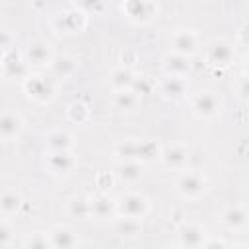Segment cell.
<instances>
[{"label": "cell", "instance_id": "obj_1", "mask_svg": "<svg viewBox=\"0 0 249 249\" xmlns=\"http://www.w3.org/2000/svg\"><path fill=\"white\" fill-rule=\"evenodd\" d=\"M175 187L183 198H198L206 193V177L200 171L187 169L177 177Z\"/></svg>", "mask_w": 249, "mask_h": 249}, {"label": "cell", "instance_id": "obj_2", "mask_svg": "<svg viewBox=\"0 0 249 249\" xmlns=\"http://www.w3.org/2000/svg\"><path fill=\"white\" fill-rule=\"evenodd\" d=\"M191 109L198 119H214L222 109V101L214 91L204 89L191 97Z\"/></svg>", "mask_w": 249, "mask_h": 249}, {"label": "cell", "instance_id": "obj_3", "mask_svg": "<svg viewBox=\"0 0 249 249\" xmlns=\"http://www.w3.org/2000/svg\"><path fill=\"white\" fill-rule=\"evenodd\" d=\"M204 56H206L208 64L218 66V68H226L233 62L235 51H233L231 43H228L226 39H212L204 49Z\"/></svg>", "mask_w": 249, "mask_h": 249}, {"label": "cell", "instance_id": "obj_4", "mask_svg": "<svg viewBox=\"0 0 249 249\" xmlns=\"http://www.w3.org/2000/svg\"><path fill=\"white\" fill-rule=\"evenodd\" d=\"M115 210L121 216H130V218H144V214L148 212V200L146 196L138 195V193H124L117 198L115 202Z\"/></svg>", "mask_w": 249, "mask_h": 249}, {"label": "cell", "instance_id": "obj_5", "mask_svg": "<svg viewBox=\"0 0 249 249\" xmlns=\"http://www.w3.org/2000/svg\"><path fill=\"white\" fill-rule=\"evenodd\" d=\"M123 12L136 23H146L156 16V4L152 0H124Z\"/></svg>", "mask_w": 249, "mask_h": 249}, {"label": "cell", "instance_id": "obj_6", "mask_svg": "<svg viewBox=\"0 0 249 249\" xmlns=\"http://www.w3.org/2000/svg\"><path fill=\"white\" fill-rule=\"evenodd\" d=\"M23 89H25V93H27L31 99L41 101V103H45V101H49V99L53 97V86H51V82H49L45 76H39V74L25 76V80H23Z\"/></svg>", "mask_w": 249, "mask_h": 249}, {"label": "cell", "instance_id": "obj_7", "mask_svg": "<svg viewBox=\"0 0 249 249\" xmlns=\"http://www.w3.org/2000/svg\"><path fill=\"white\" fill-rule=\"evenodd\" d=\"M23 58L27 62V66H35V68H41V66H47L53 62L54 54H53V49L49 43L45 41H35L31 45H27L25 53H23Z\"/></svg>", "mask_w": 249, "mask_h": 249}, {"label": "cell", "instance_id": "obj_8", "mask_svg": "<svg viewBox=\"0 0 249 249\" xmlns=\"http://www.w3.org/2000/svg\"><path fill=\"white\" fill-rule=\"evenodd\" d=\"M169 43H171L173 53H179V54H185V56H191L198 47L196 33L191 31V29H175Z\"/></svg>", "mask_w": 249, "mask_h": 249}, {"label": "cell", "instance_id": "obj_9", "mask_svg": "<svg viewBox=\"0 0 249 249\" xmlns=\"http://www.w3.org/2000/svg\"><path fill=\"white\" fill-rule=\"evenodd\" d=\"M47 167L54 175H68L76 167V158L72 156L70 150H66V152H49Z\"/></svg>", "mask_w": 249, "mask_h": 249}, {"label": "cell", "instance_id": "obj_10", "mask_svg": "<svg viewBox=\"0 0 249 249\" xmlns=\"http://www.w3.org/2000/svg\"><path fill=\"white\" fill-rule=\"evenodd\" d=\"M179 243L185 247H202V241L206 239V231L202 226L193 222H183L177 230Z\"/></svg>", "mask_w": 249, "mask_h": 249}, {"label": "cell", "instance_id": "obj_11", "mask_svg": "<svg viewBox=\"0 0 249 249\" xmlns=\"http://www.w3.org/2000/svg\"><path fill=\"white\" fill-rule=\"evenodd\" d=\"M0 68H2L4 76H8V78H23V76H27V62L16 51L4 53V58L0 62Z\"/></svg>", "mask_w": 249, "mask_h": 249}, {"label": "cell", "instance_id": "obj_12", "mask_svg": "<svg viewBox=\"0 0 249 249\" xmlns=\"http://www.w3.org/2000/svg\"><path fill=\"white\" fill-rule=\"evenodd\" d=\"M54 23L64 33H78L86 27V14L80 10H66L56 18Z\"/></svg>", "mask_w": 249, "mask_h": 249}, {"label": "cell", "instance_id": "obj_13", "mask_svg": "<svg viewBox=\"0 0 249 249\" xmlns=\"http://www.w3.org/2000/svg\"><path fill=\"white\" fill-rule=\"evenodd\" d=\"M47 237H49V245H51V247H56V249H68V247H76V245L80 243L78 235H76L72 230L64 228V226L53 228V230L47 233Z\"/></svg>", "mask_w": 249, "mask_h": 249}, {"label": "cell", "instance_id": "obj_14", "mask_svg": "<svg viewBox=\"0 0 249 249\" xmlns=\"http://www.w3.org/2000/svg\"><path fill=\"white\" fill-rule=\"evenodd\" d=\"M220 222L228 228V230H239L247 224V210L241 204H231L228 208L222 210L220 214Z\"/></svg>", "mask_w": 249, "mask_h": 249}, {"label": "cell", "instance_id": "obj_15", "mask_svg": "<svg viewBox=\"0 0 249 249\" xmlns=\"http://www.w3.org/2000/svg\"><path fill=\"white\" fill-rule=\"evenodd\" d=\"M158 158H161V161H163L165 167L181 169V167L187 165L189 152H187V148H183V146H167V148H163V150L160 152Z\"/></svg>", "mask_w": 249, "mask_h": 249}, {"label": "cell", "instance_id": "obj_16", "mask_svg": "<svg viewBox=\"0 0 249 249\" xmlns=\"http://www.w3.org/2000/svg\"><path fill=\"white\" fill-rule=\"evenodd\" d=\"M45 146L49 152H66V150H72L74 146V138L70 132L58 128V130H51L47 136H45Z\"/></svg>", "mask_w": 249, "mask_h": 249}, {"label": "cell", "instance_id": "obj_17", "mask_svg": "<svg viewBox=\"0 0 249 249\" xmlns=\"http://www.w3.org/2000/svg\"><path fill=\"white\" fill-rule=\"evenodd\" d=\"M89 204H91V218H95V220H107L117 212L115 210V202L105 193L89 196Z\"/></svg>", "mask_w": 249, "mask_h": 249}, {"label": "cell", "instance_id": "obj_18", "mask_svg": "<svg viewBox=\"0 0 249 249\" xmlns=\"http://www.w3.org/2000/svg\"><path fill=\"white\" fill-rule=\"evenodd\" d=\"M191 68L189 56L179 54V53H171L163 58V70L167 76H185Z\"/></svg>", "mask_w": 249, "mask_h": 249}, {"label": "cell", "instance_id": "obj_19", "mask_svg": "<svg viewBox=\"0 0 249 249\" xmlns=\"http://www.w3.org/2000/svg\"><path fill=\"white\" fill-rule=\"evenodd\" d=\"M160 89H161L163 97H167V99H179L187 91V82H185L183 76H167L160 84Z\"/></svg>", "mask_w": 249, "mask_h": 249}, {"label": "cell", "instance_id": "obj_20", "mask_svg": "<svg viewBox=\"0 0 249 249\" xmlns=\"http://www.w3.org/2000/svg\"><path fill=\"white\" fill-rule=\"evenodd\" d=\"M21 119L16 113H0V138L12 140L21 132Z\"/></svg>", "mask_w": 249, "mask_h": 249}, {"label": "cell", "instance_id": "obj_21", "mask_svg": "<svg viewBox=\"0 0 249 249\" xmlns=\"http://www.w3.org/2000/svg\"><path fill=\"white\" fill-rule=\"evenodd\" d=\"M138 93L132 89V88H124V89H115L113 93V105L119 109V111H124V113H130L136 109L138 105Z\"/></svg>", "mask_w": 249, "mask_h": 249}, {"label": "cell", "instance_id": "obj_22", "mask_svg": "<svg viewBox=\"0 0 249 249\" xmlns=\"http://www.w3.org/2000/svg\"><path fill=\"white\" fill-rule=\"evenodd\" d=\"M117 177L123 183H136L142 177V165L136 160H123L117 167Z\"/></svg>", "mask_w": 249, "mask_h": 249}, {"label": "cell", "instance_id": "obj_23", "mask_svg": "<svg viewBox=\"0 0 249 249\" xmlns=\"http://www.w3.org/2000/svg\"><path fill=\"white\" fill-rule=\"evenodd\" d=\"M136 80V72L130 68V66H119L111 72V86L115 89H124V88H132Z\"/></svg>", "mask_w": 249, "mask_h": 249}, {"label": "cell", "instance_id": "obj_24", "mask_svg": "<svg viewBox=\"0 0 249 249\" xmlns=\"http://www.w3.org/2000/svg\"><path fill=\"white\" fill-rule=\"evenodd\" d=\"M68 212H70V216H74V218H78V220H88V218H91L89 196L78 195V196L70 198V202H68Z\"/></svg>", "mask_w": 249, "mask_h": 249}, {"label": "cell", "instance_id": "obj_25", "mask_svg": "<svg viewBox=\"0 0 249 249\" xmlns=\"http://www.w3.org/2000/svg\"><path fill=\"white\" fill-rule=\"evenodd\" d=\"M115 231L119 235H126V237H132L136 233L142 231V222L140 218H130V216H121L115 220Z\"/></svg>", "mask_w": 249, "mask_h": 249}, {"label": "cell", "instance_id": "obj_26", "mask_svg": "<svg viewBox=\"0 0 249 249\" xmlns=\"http://www.w3.org/2000/svg\"><path fill=\"white\" fill-rule=\"evenodd\" d=\"M160 156V148L154 140H136V161H152Z\"/></svg>", "mask_w": 249, "mask_h": 249}, {"label": "cell", "instance_id": "obj_27", "mask_svg": "<svg viewBox=\"0 0 249 249\" xmlns=\"http://www.w3.org/2000/svg\"><path fill=\"white\" fill-rule=\"evenodd\" d=\"M51 66H53V72H54L58 78H68V76H72V74L76 72V68H78V64H76V60H74L72 56H58V58H53Z\"/></svg>", "mask_w": 249, "mask_h": 249}, {"label": "cell", "instance_id": "obj_28", "mask_svg": "<svg viewBox=\"0 0 249 249\" xmlns=\"http://www.w3.org/2000/svg\"><path fill=\"white\" fill-rule=\"evenodd\" d=\"M21 206V195L16 191H4L0 195V210L4 214H14Z\"/></svg>", "mask_w": 249, "mask_h": 249}, {"label": "cell", "instance_id": "obj_29", "mask_svg": "<svg viewBox=\"0 0 249 249\" xmlns=\"http://www.w3.org/2000/svg\"><path fill=\"white\" fill-rule=\"evenodd\" d=\"M89 115V109L86 103L82 101H74L72 105H68V119L74 121V123H84Z\"/></svg>", "mask_w": 249, "mask_h": 249}, {"label": "cell", "instance_id": "obj_30", "mask_svg": "<svg viewBox=\"0 0 249 249\" xmlns=\"http://www.w3.org/2000/svg\"><path fill=\"white\" fill-rule=\"evenodd\" d=\"M78 10L84 14H101L105 8V0H76Z\"/></svg>", "mask_w": 249, "mask_h": 249}, {"label": "cell", "instance_id": "obj_31", "mask_svg": "<svg viewBox=\"0 0 249 249\" xmlns=\"http://www.w3.org/2000/svg\"><path fill=\"white\" fill-rule=\"evenodd\" d=\"M23 245H25V247H31V249H47V247H51L47 233H41V231L31 233V235L23 241Z\"/></svg>", "mask_w": 249, "mask_h": 249}, {"label": "cell", "instance_id": "obj_32", "mask_svg": "<svg viewBox=\"0 0 249 249\" xmlns=\"http://www.w3.org/2000/svg\"><path fill=\"white\" fill-rule=\"evenodd\" d=\"M152 82L148 80V78H144V76H136V80H134V84H132V89L138 93V95H146V93H150L152 91Z\"/></svg>", "mask_w": 249, "mask_h": 249}, {"label": "cell", "instance_id": "obj_33", "mask_svg": "<svg viewBox=\"0 0 249 249\" xmlns=\"http://www.w3.org/2000/svg\"><path fill=\"white\" fill-rule=\"evenodd\" d=\"M12 241V228L0 220V247L2 245H8Z\"/></svg>", "mask_w": 249, "mask_h": 249}, {"label": "cell", "instance_id": "obj_34", "mask_svg": "<svg viewBox=\"0 0 249 249\" xmlns=\"http://www.w3.org/2000/svg\"><path fill=\"white\" fill-rule=\"evenodd\" d=\"M95 183H97V187H99L101 191H105V189H109V187L113 185V175H109V173H99L97 179H95Z\"/></svg>", "mask_w": 249, "mask_h": 249}, {"label": "cell", "instance_id": "obj_35", "mask_svg": "<svg viewBox=\"0 0 249 249\" xmlns=\"http://www.w3.org/2000/svg\"><path fill=\"white\" fill-rule=\"evenodd\" d=\"M228 243L224 239H204L202 241V247H226Z\"/></svg>", "mask_w": 249, "mask_h": 249}, {"label": "cell", "instance_id": "obj_36", "mask_svg": "<svg viewBox=\"0 0 249 249\" xmlns=\"http://www.w3.org/2000/svg\"><path fill=\"white\" fill-rule=\"evenodd\" d=\"M10 41H12V37H10V33L8 31H0V49H8L10 47Z\"/></svg>", "mask_w": 249, "mask_h": 249}, {"label": "cell", "instance_id": "obj_37", "mask_svg": "<svg viewBox=\"0 0 249 249\" xmlns=\"http://www.w3.org/2000/svg\"><path fill=\"white\" fill-rule=\"evenodd\" d=\"M239 97L241 99L247 97V78L245 76H241V80H239Z\"/></svg>", "mask_w": 249, "mask_h": 249}, {"label": "cell", "instance_id": "obj_38", "mask_svg": "<svg viewBox=\"0 0 249 249\" xmlns=\"http://www.w3.org/2000/svg\"><path fill=\"white\" fill-rule=\"evenodd\" d=\"M4 53H6V51H4V49H0V62H2V58H4Z\"/></svg>", "mask_w": 249, "mask_h": 249}]
</instances>
